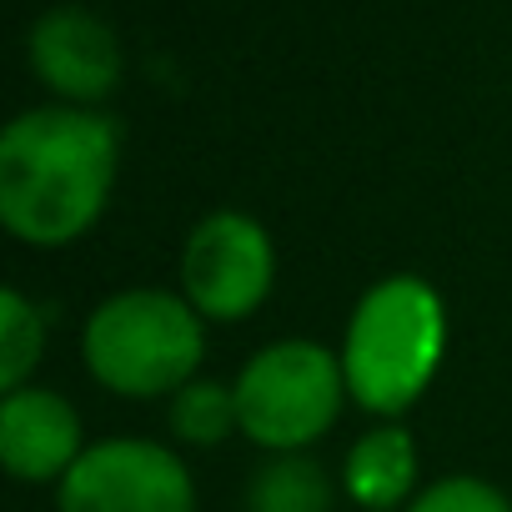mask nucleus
Instances as JSON below:
<instances>
[{"instance_id": "nucleus-1", "label": "nucleus", "mask_w": 512, "mask_h": 512, "mask_svg": "<svg viewBox=\"0 0 512 512\" xmlns=\"http://www.w3.org/2000/svg\"><path fill=\"white\" fill-rule=\"evenodd\" d=\"M121 171V126L91 106H36L0 131V221L56 251L96 226Z\"/></svg>"}, {"instance_id": "nucleus-7", "label": "nucleus", "mask_w": 512, "mask_h": 512, "mask_svg": "<svg viewBox=\"0 0 512 512\" xmlns=\"http://www.w3.org/2000/svg\"><path fill=\"white\" fill-rule=\"evenodd\" d=\"M26 61L46 91L61 96V106H101L121 76H126V51L111 21H101L86 6H51L36 16L26 31Z\"/></svg>"}, {"instance_id": "nucleus-3", "label": "nucleus", "mask_w": 512, "mask_h": 512, "mask_svg": "<svg viewBox=\"0 0 512 512\" xmlns=\"http://www.w3.org/2000/svg\"><path fill=\"white\" fill-rule=\"evenodd\" d=\"M201 357V312L156 287L116 292L86 322V367L116 397H176L186 382H196Z\"/></svg>"}, {"instance_id": "nucleus-5", "label": "nucleus", "mask_w": 512, "mask_h": 512, "mask_svg": "<svg viewBox=\"0 0 512 512\" xmlns=\"http://www.w3.org/2000/svg\"><path fill=\"white\" fill-rule=\"evenodd\" d=\"M277 251L262 221L241 211H211L191 226L181 251V297L201 322H241L272 297Z\"/></svg>"}, {"instance_id": "nucleus-6", "label": "nucleus", "mask_w": 512, "mask_h": 512, "mask_svg": "<svg viewBox=\"0 0 512 512\" xmlns=\"http://www.w3.org/2000/svg\"><path fill=\"white\" fill-rule=\"evenodd\" d=\"M56 512H196L186 462L146 437L91 442L56 487Z\"/></svg>"}, {"instance_id": "nucleus-8", "label": "nucleus", "mask_w": 512, "mask_h": 512, "mask_svg": "<svg viewBox=\"0 0 512 512\" xmlns=\"http://www.w3.org/2000/svg\"><path fill=\"white\" fill-rule=\"evenodd\" d=\"M81 437V412L61 392L21 387L0 402V462L16 482H61L86 452Z\"/></svg>"}, {"instance_id": "nucleus-12", "label": "nucleus", "mask_w": 512, "mask_h": 512, "mask_svg": "<svg viewBox=\"0 0 512 512\" xmlns=\"http://www.w3.org/2000/svg\"><path fill=\"white\" fill-rule=\"evenodd\" d=\"M46 322L21 292H0V387L21 392L26 377L41 367Z\"/></svg>"}, {"instance_id": "nucleus-13", "label": "nucleus", "mask_w": 512, "mask_h": 512, "mask_svg": "<svg viewBox=\"0 0 512 512\" xmlns=\"http://www.w3.org/2000/svg\"><path fill=\"white\" fill-rule=\"evenodd\" d=\"M407 512H512V502H507L492 482L457 472V477H442V482H432L427 492H417V497L407 502Z\"/></svg>"}, {"instance_id": "nucleus-2", "label": "nucleus", "mask_w": 512, "mask_h": 512, "mask_svg": "<svg viewBox=\"0 0 512 512\" xmlns=\"http://www.w3.org/2000/svg\"><path fill=\"white\" fill-rule=\"evenodd\" d=\"M442 357H447V307L432 282L402 272L377 282L357 302L342 342V372L362 412L377 417L407 412L432 387Z\"/></svg>"}, {"instance_id": "nucleus-10", "label": "nucleus", "mask_w": 512, "mask_h": 512, "mask_svg": "<svg viewBox=\"0 0 512 512\" xmlns=\"http://www.w3.org/2000/svg\"><path fill=\"white\" fill-rule=\"evenodd\" d=\"M337 487L322 462L302 452H282L267 467H256L246 487V512H332Z\"/></svg>"}, {"instance_id": "nucleus-4", "label": "nucleus", "mask_w": 512, "mask_h": 512, "mask_svg": "<svg viewBox=\"0 0 512 512\" xmlns=\"http://www.w3.org/2000/svg\"><path fill=\"white\" fill-rule=\"evenodd\" d=\"M342 397H352L342 357L307 337L262 347L236 377L241 432L277 457L312 447L342 417Z\"/></svg>"}, {"instance_id": "nucleus-9", "label": "nucleus", "mask_w": 512, "mask_h": 512, "mask_svg": "<svg viewBox=\"0 0 512 512\" xmlns=\"http://www.w3.org/2000/svg\"><path fill=\"white\" fill-rule=\"evenodd\" d=\"M417 482V447L407 427H377L352 442L342 467V492L367 512H392Z\"/></svg>"}, {"instance_id": "nucleus-11", "label": "nucleus", "mask_w": 512, "mask_h": 512, "mask_svg": "<svg viewBox=\"0 0 512 512\" xmlns=\"http://www.w3.org/2000/svg\"><path fill=\"white\" fill-rule=\"evenodd\" d=\"M231 427H241L236 417V387H221L211 377L186 382L171 397V432L191 447H216Z\"/></svg>"}]
</instances>
